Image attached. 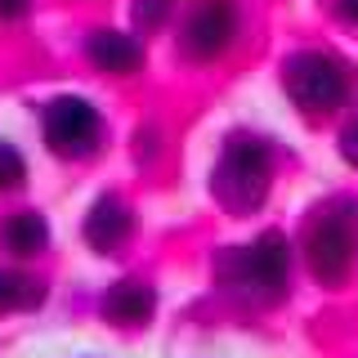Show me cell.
I'll return each mask as SVG.
<instances>
[{"label": "cell", "instance_id": "277c9868", "mask_svg": "<svg viewBox=\"0 0 358 358\" xmlns=\"http://www.w3.org/2000/svg\"><path fill=\"white\" fill-rule=\"evenodd\" d=\"M45 143L54 157H90L99 143V112L90 99L63 94L45 108Z\"/></svg>", "mask_w": 358, "mask_h": 358}, {"label": "cell", "instance_id": "8fae6325", "mask_svg": "<svg viewBox=\"0 0 358 358\" xmlns=\"http://www.w3.org/2000/svg\"><path fill=\"white\" fill-rule=\"evenodd\" d=\"M41 282L31 278H18L9 268H0V309H27V305H41Z\"/></svg>", "mask_w": 358, "mask_h": 358}, {"label": "cell", "instance_id": "9a60e30c", "mask_svg": "<svg viewBox=\"0 0 358 358\" xmlns=\"http://www.w3.org/2000/svg\"><path fill=\"white\" fill-rule=\"evenodd\" d=\"M31 0H0V18H22Z\"/></svg>", "mask_w": 358, "mask_h": 358}, {"label": "cell", "instance_id": "8992f818", "mask_svg": "<svg viewBox=\"0 0 358 358\" xmlns=\"http://www.w3.org/2000/svg\"><path fill=\"white\" fill-rule=\"evenodd\" d=\"M233 36H238V9H233V0H206L184 27V45L193 59H215V54H224L233 45Z\"/></svg>", "mask_w": 358, "mask_h": 358}, {"label": "cell", "instance_id": "5b68a950", "mask_svg": "<svg viewBox=\"0 0 358 358\" xmlns=\"http://www.w3.org/2000/svg\"><path fill=\"white\" fill-rule=\"evenodd\" d=\"M305 251H309L313 278H322V282H341V278L350 273V264H354V251H358L354 220L350 215H322V220H313Z\"/></svg>", "mask_w": 358, "mask_h": 358}, {"label": "cell", "instance_id": "5bb4252c", "mask_svg": "<svg viewBox=\"0 0 358 358\" xmlns=\"http://www.w3.org/2000/svg\"><path fill=\"white\" fill-rule=\"evenodd\" d=\"M162 14H166L162 0H139V5H134V18H139L143 27H157V22H162Z\"/></svg>", "mask_w": 358, "mask_h": 358}, {"label": "cell", "instance_id": "6da1fadb", "mask_svg": "<svg viewBox=\"0 0 358 358\" xmlns=\"http://www.w3.org/2000/svg\"><path fill=\"white\" fill-rule=\"evenodd\" d=\"M210 184L229 210H255L268 193V143L260 134H229Z\"/></svg>", "mask_w": 358, "mask_h": 358}, {"label": "cell", "instance_id": "7a4b0ae2", "mask_svg": "<svg viewBox=\"0 0 358 358\" xmlns=\"http://www.w3.org/2000/svg\"><path fill=\"white\" fill-rule=\"evenodd\" d=\"M291 273V246L282 233H264L251 246H238L220 260V278L233 291H246L255 300H278Z\"/></svg>", "mask_w": 358, "mask_h": 358}, {"label": "cell", "instance_id": "ba28073f", "mask_svg": "<svg viewBox=\"0 0 358 358\" xmlns=\"http://www.w3.org/2000/svg\"><path fill=\"white\" fill-rule=\"evenodd\" d=\"M126 238H130V210L117 197H99L85 215V242L94 251H117Z\"/></svg>", "mask_w": 358, "mask_h": 358}, {"label": "cell", "instance_id": "9c48e42d", "mask_svg": "<svg viewBox=\"0 0 358 358\" xmlns=\"http://www.w3.org/2000/svg\"><path fill=\"white\" fill-rule=\"evenodd\" d=\"M152 309H157V291L148 282H134V278L117 282L103 296V313L112 322H121V327H139V322H148Z\"/></svg>", "mask_w": 358, "mask_h": 358}, {"label": "cell", "instance_id": "4fadbf2b", "mask_svg": "<svg viewBox=\"0 0 358 358\" xmlns=\"http://www.w3.org/2000/svg\"><path fill=\"white\" fill-rule=\"evenodd\" d=\"M341 157L358 171V121H350V126L341 130Z\"/></svg>", "mask_w": 358, "mask_h": 358}, {"label": "cell", "instance_id": "30bf717a", "mask_svg": "<svg viewBox=\"0 0 358 358\" xmlns=\"http://www.w3.org/2000/svg\"><path fill=\"white\" fill-rule=\"evenodd\" d=\"M45 242H50V224H45V215H36V210H18V215L5 224V246L14 255H36V251H45Z\"/></svg>", "mask_w": 358, "mask_h": 358}, {"label": "cell", "instance_id": "2e32d148", "mask_svg": "<svg viewBox=\"0 0 358 358\" xmlns=\"http://www.w3.org/2000/svg\"><path fill=\"white\" fill-rule=\"evenodd\" d=\"M336 9H341V18H345V22H354V27H358V0H341Z\"/></svg>", "mask_w": 358, "mask_h": 358}, {"label": "cell", "instance_id": "3957f363", "mask_svg": "<svg viewBox=\"0 0 358 358\" xmlns=\"http://www.w3.org/2000/svg\"><path fill=\"white\" fill-rule=\"evenodd\" d=\"M282 90L287 99L296 103L300 112L318 117V112H331L345 103L350 94V81H345V67L331 59V54H318V50H300L282 63Z\"/></svg>", "mask_w": 358, "mask_h": 358}, {"label": "cell", "instance_id": "7c38bea8", "mask_svg": "<svg viewBox=\"0 0 358 358\" xmlns=\"http://www.w3.org/2000/svg\"><path fill=\"white\" fill-rule=\"evenodd\" d=\"M27 179V166H22V157L14 143H0V193H14V188Z\"/></svg>", "mask_w": 358, "mask_h": 358}, {"label": "cell", "instance_id": "52a82bcc", "mask_svg": "<svg viewBox=\"0 0 358 358\" xmlns=\"http://www.w3.org/2000/svg\"><path fill=\"white\" fill-rule=\"evenodd\" d=\"M85 54H90V63H94L99 72H117V76H130L134 67L143 63V45L134 36H126V31H108V27L90 31Z\"/></svg>", "mask_w": 358, "mask_h": 358}]
</instances>
